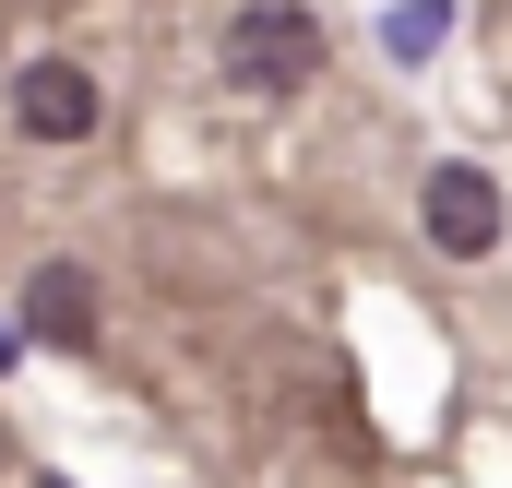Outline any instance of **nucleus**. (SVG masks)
Returning <instances> with one entry per match:
<instances>
[{
  "instance_id": "f257e3e1",
  "label": "nucleus",
  "mask_w": 512,
  "mask_h": 488,
  "mask_svg": "<svg viewBox=\"0 0 512 488\" xmlns=\"http://www.w3.org/2000/svg\"><path fill=\"white\" fill-rule=\"evenodd\" d=\"M215 72H227L239 96H298V84L322 72V24H310L298 0H251V12L227 24V48H215Z\"/></svg>"
},
{
  "instance_id": "f03ea898",
  "label": "nucleus",
  "mask_w": 512,
  "mask_h": 488,
  "mask_svg": "<svg viewBox=\"0 0 512 488\" xmlns=\"http://www.w3.org/2000/svg\"><path fill=\"white\" fill-rule=\"evenodd\" d=\"M417 227H429V250H453V262H489L501 250V179L489 167H429Z\"/></svg>"
},
{
  "instance_id": "7ed1b4c3",
  "label": "nucleus",
  "mask_w": 512,
  "mask_h": 488,
  "mask_svg": "<svg viewBox=\"0 0 512 488\" xmlns=\"http://www.w3.org/2000/svg\"><path fill=\"white\" fill-rule=\"evenodd\" d=\"M12 131H24V143H84V131H96V84H84L72 60H24V72H12Z\"/></svg>"
},
{
  "instance_id": "20e7f679",
  "label": "nucleus",
  "mask_w": 512,
  "mask_h": 488,
  "mask_svg": "<svg viewBox=\"0 0 512 488\" xmlns=\"http://www.w3.org/2000/svg\"><path fill=\"white\" fill-rule=\"evenodd\" d=\"M24 322H36L48 346H84V334H96V298H84V262H48V274L24 286Z\"/></svg>"
},
{
  "instance_id": "39448f33",
  "label": "nucleus",
  "mask_w": 512,
  "mask_h": 488,
  "mask_svg": "<svg viewBox=\"0 0 512 488\" xmlns=\"http://www.w3.org/2000/svg\"><path fill=\"white\" fill-rule=\"evenodd\" d=\"M382 48H393V60H441V48H453V0H393V12H382Z\"/></svg>"
},
{
  "instance_id": "423d86ee",
  "label": "nucleus",
  "mask_w": 512,
  "mask_h": 488,
  "mask_svg": "<svg viewBox=\"0 0 512 488\" xmlns=\"http://www.w3.org/2000/svg\"><path fill=\"white\" fill-rule=\"evenodd\" d=\"M48 488H60V477H48Z\"/></svg>"
}]
</instances>
